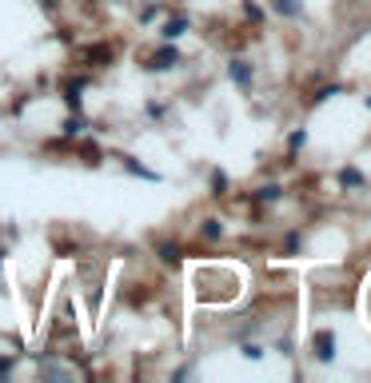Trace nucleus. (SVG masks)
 <instances>
[{
    "mask_svg": "<svg viewBox=\"0 0 371 383\" xmlns=\"http://www.w3.org/2000/svg\"><path fill=\"white\" fill-rule=\"evenodd\" d=\"M315 347H320L315 356H320L323 363H332V359H335V335L332 332H320V335H315Z\"/></svg>",
    "mask_w": 371,
    "mask_h": 383,
    "instance_id": "1",
    "label": "nucleus"
},
{
    "mask_svg": "<svg viewBox=\"0 0 371 383\" xmlns=\"http://www.w3.org/2000/svg\"><path fill=\"white\" fill-rule=\"evenodd\" d=\"M172 64H180V52H176V48H160L156 56H152L148 68H172Z\"/></svg>",
    "mask_w": 371,
    "mask_h": 383,
    "instance_id": "2",
    "label": "nucleus"
},
{
    "mask_svg": "<svg viewBox=\"0 0 371 383\" xmlns=\"http://www.w3.org/2000/svg\"><path fill=\"white\" fill-rule=\"evenodd\" d=\"M232 80L240 88H247V84H252V68H247L244 60H232Z\"/></svg>",
    "mask_w": 371,
    "mask_h": 383,
    "instance_id": "3",
    "label": "nucleus"
},
{
    "mask_svg": "<svg viewBox=\"0 0 371 383\" xmlns=\"http://www.w3.org/2000/svg\"><path fill=\"white\" fill-rule=\"evenodd\" d=\"M184 28H188V20H184V16H172V20L164 25V40H176L180 32H184Z\"/></svg>",
    "mask_w": 371,
    "mask_h": 383,
    "instance_id": "4",
    "label": "nucleus"
},
{
    "mask_svg": "<svg viewBox=\"0 0 371 383\" xmlns=\"http://www.w3.org/2000/svg\"><path fill=\"white\" fill-rule=\"evenodd\" d=\"M272 8L280 16H296L299 13V0H272Z\"/></svg>",
    "mask_w": 371,
    "mask_h": 383,
    "instance_id": "5",
    "label": "nucleus"
},
{
    "mask_svg": "<svg viewBox=\"0 0 371 383\" xmlns=\"http://www.w3.org/2000/svg\"><path fill=\"white\" fill-rule=\"evenodd\" d=\"M339 184H363V176H359L356 168H344V172H339Z\"/></svg>",
    "mask_w": 371,
    "mask_h": 383,
    "instance_id": "6",
    "label": "nucleus"
},
{
    "mask_svg": "<svg viewBox=\"0 0 371 383\" xmlns=\"http://www.w3.org/2000/svg\"><path fill=\"white\" fill-rule=\"evenodd\" d=\"M0 371H8V363H4V359H0Z\"/></svg>",
    "mask_w": 371,
    "mask_h": 383,
    "instance_id": "7",
    "label": "nucleus"
}]
</instances>
